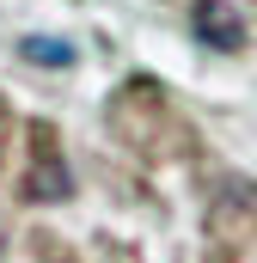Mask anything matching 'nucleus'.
<instances>
[{
    "label": "nucleus",
    "mask_w": 257,
    "mask_h": 263,
    "mask_svg": "<svg viewBox=\"0 0 257 263\" xmlns=\"http://www.w3.org/2000/svg\"><path fill=\"white\" fill-rule=\"evenodd\" d=\"M190 25H196V37H202L208 49H239V43H245V18H239L233 0H196Z\"/></svg>",
    "instance_id": "nucleus-1"
},
{
    "label": "nucleus",
    "mask_w": 257,
    "mask_h": 263,
    "mask_svg": "<svg viewBox=\"0 0 257 263\" xmlns=\"http://www.w3.org/2000/svg\"><path fill=\"white\" fill-rule=\"evenodd\" d=\"M25 55H31V62L67 67V62H74V43H62V37H25Z\"/></svg>",
    "instance_id": "nucleus-2"
},
{
    "label": "nucleus",
    "mask_w": 257,
    "mask_h": 263,
    "mask_svg": "<svg viewBox=\"0 0 257 263\" xmlns=\"http://www.w3.org/2000/svg\"><path fill=\"white\" fill-rule=\"evenodd\" d=\"M0 147H6V123H0Z\"/></svg>",
    "instance_id": "nucleus-3"
},
{
    "label": "nucleus",
    "mask_w": 257,
    "mask_h": 263,
    "mask_svg": "<svg viewBox=\"0 0 257 263\" xmlns=\"http://www.w3.org/2000/svg\"><path fill=\"white\" fill-rule=\"evenodd\" d=\"M0 263H6V245H0Z\"/></svg>",
    "instance_id": "nucleus-4"
}]
</instances>
